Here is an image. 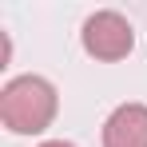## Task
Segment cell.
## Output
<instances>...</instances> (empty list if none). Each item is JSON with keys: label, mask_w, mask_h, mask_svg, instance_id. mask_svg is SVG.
<instances>
[{"label": "cell", "mask_w": 147, "mask_h": 147, "mask_svg": "<svg viewBox=\"0 0 147 147\" xmlns=\"http://www.w3.org/2000/svg\"><path fill=\"white\" fill-rule=\"evenodd\" d=\"M60 111L56 84L44 76H16L0 88V123L12 135H40L48 131Z\"/></svg>", "instance_id": "cell-1"}, {"label": "cell", "mask_w": 147, "mask_h": 147, "mask_svg": "<svg viewBox=\"0 0 147 147\" xmlns=\"http://www.w3.org/2000/svg\"><path fill=\"white\" fill-rule=\"evenodd\" d=\"M80 44H84V52H88L92 60L115 64V60H123V56H131V48H135V32H131V24H127V16L103 8V12H92V16L84 20V28H80Z\"/></svg>", "instance_id": "cell-2"}, {"label": "cell", "mask_w": 147, "mask_h": 147, "mask_svg": "<svg viewBox=\"0 0 147 147\" xmlns=\"http://www.w3.org/2000/svg\"><path fill=\"white\" fill-rule=\"evenodd\" d=\"M103 147H147V103H119L103 119Z\"/></svg>", "instance_id": "cell-3"}, {"label": "cell", "mask_w": 147, "mask_h": 147, "mask_svg": "<svg viewBox=\"0 0 147 147\" xmlns=\"http://www.w3.org/2000/svg\"><path fill=\"white\" fill-rule=\"evenodd\" d=\"M40 147H76V143H68V139H44Z\"/></svg>", "instance_id": "cell-4"}]
</instances>
